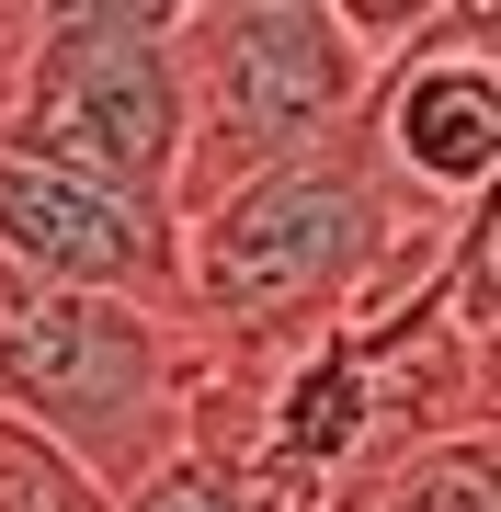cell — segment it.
Instances as JSON below:
<instances>
[{"label":"cell","mask_w":501,"mask_h":512,"mask_svg":"<svg viewBox=\"0 0 501 512\" xmlns=\"http://www.w3.org/2000/svg\"><path fill=\"white\" fill-rule=\"evenodd\" d=\"M445 12V0H433ZM433 12H342V0H183V183L171 228L217 194L331 148L365 114L376 69Z\"/></svg>","instance_id":"obj_1"},{"label":"cell","mask_w":501,"mask_h":512,"mask_svg":"<svg viewBox=\"0 0 501 512\" xmlns=\"http://www.w3.org/2000/svg\"><path fill=\"white\" fill-rule=\"evenodd\" d=\"M194 376L205 353L183 342V319L0 274V421L46 433L103 501H126L160 456H183Z\"/></svg>","instance_id":"obj_2"},{"label":"cell","mask_w":501,"mask_h":512,"mask_svg":"<svg viewBox=\"0 0 501 512\" xmlns=\"http://www.w3.org/2000/svg\"><path fill=\"white\" fill-rule=\"evenodd\" d=\"M0 160L160 205L183 183V0H69L35 12L0 80Z\"/></svg>","instance_id":"obj_3"},{"label":"cell","mask_w":501,"mask_h":512,"mask_svg":"<svg viewBox=\"0 0 501 512\" xmlns=\"http://www.w3.org/2000/svg\"><path fill=\"white\" fill-rule=\"evenodd\" d=\"M365 148L376 171L433 205V217H479L490 205V171H501V57H490V12H433L365 92Z\"/></svg>","instance_id":"obj_4"},{"label":"cell","mask_w":501,"mask_h":512,"mask_svg":"<svg viewBox=\"0 0 501 512\" xmlns=\"http://www.w3.org/2000/svg\"><path fill=\"white\" fill-rule=\"evenodd\" d=\"M0 274L23 285H69V296H126V308L171 319V285H183V228L160 205L92 194L69 171L0 160Z\"/></svg>","instance_id":"obj_5"},{"label":"cell","mask_w":501,"mask_h":512,"mask_svg":"<svg viewBox=\"0 0 501 512\" xmlns=\"http://www.w3.org/2000/svg\"><path fill=\"white\" fill-rule=\"evenodd\" d=\"M365 512H501V478H490V433H456L433 456H410Z\"/></svg>","instance_id":"obj_6"},{"label":"cell","mask_w":501,"mask_h":512,"mask_svg":"<svg viewBox=\"0 0 501 512\" xmlns=\"http://www.w3.org/2000/svg\"><path fill=\"white\" fill-rule=\"evenodd\" d=\"M0 512H114L92 478L57 456L46 433H23V421H0Z\"/></svg>","instance_id":"obj_7"},{"label":"cell","mask_w":501,"mask_h":512,"mask_svg":"<svg viewBox=\"0 0 501 512\" xmlns=\"http://www.w3.org/2000/svg\"><path fill=\"white\" fill-rule=\"evenodd\" d=\"M114 512H240V490H228V467H217V456H194V444H183V456H160Z\"/></svg>","instance_id":"obj_8"}]
</instances>
